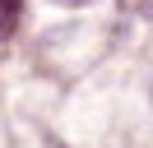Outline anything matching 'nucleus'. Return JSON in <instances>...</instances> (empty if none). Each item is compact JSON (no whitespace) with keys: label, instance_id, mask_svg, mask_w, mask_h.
Here are the masks:
<instances>
[{"label":"nucleus","instance_id":"2","mask_svg":"<svg viewBox=\"0 0 153 148\" xmlns=\"http://www.w3.org/2000/svg\"><path fill=\"white\" fill-rule=\"evenodd\" d=\"M125 9H134V14H153V0H125Z\"/></svg>","mask_w":153,"mask_h":148},{"label":"nucleus","instance_id":"3","mask_svg":"<svg viewBox=\"0 0 153 148\" xmlns=\"http://www.w3.org/2000/svg\"><path fill=\"white\" fill-rule=\"evenodd\" d=\"M51 5H60V9H84V5H97V0H51Z\"/></svg>","mask_w":153,"mask_h":148},{"label":"nucleus","instance_id":"1","mask_svg":"<svg viewBox=\"0 0 153 148\" xmlns=\"http://www.w3.org/2000/svg\"><path fill=\"white\" fill-rule=\"evenodd\" d=\"M19 9H23V0H0V42L14 33V23H19Z\"/></svg>","mask_w":153,"mask_h":148}]
</instances>
